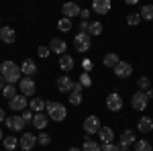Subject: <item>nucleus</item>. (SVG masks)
<instances>
[{
    "mask_svg": "<svg viewBox=\"0 0 153 151\" xmlns=\"http://www.w3.org/2000/svg\"><path fill=\"white\" fill-rule=\"evenodd\" d=\"M0 76H2V80L8 82V84H16V82H21V65H16L14 61L10 59H6V61H2L0 63Z\"/></svg>",
    "mask_w": 153,
    "mask_h": 151,
    "instance_id": "obj_1",
    "label": "nucleus"
},
{
    "mask_svg": "<svg viewBox=\"0 0 153 151\" xmlns=\"http://www.w3.org/2000/svg\"><path fill=\"white\" fill-rule=\"evenodd\" d=\"M45 110H47L49 118L55 121V123L65 121V116H68V110H65V106L61 102H45Z\"/></svg>",
    "mask_w": 153,
    "mask_h": 151,
    "instance_id": "obj_2",
    "label": "nucleus"
},
{
    "mask_svg": "<svg viewBox=\"0 0 153 151\" xmlns=\"http://www.w3.org/2000/svg\"><path fill=\"white\" fill-rule=\"evenodd\" d=\"M90 45H92V41H90V35H88V33H78V35L74 37V47H76L80 53L90 51Z\"/></svg>",
    "mask_w": 153,
    "mask_h": 151,
    "instance_id": "obj_3",
    "label": "nucleus"
},
{
    "mask_svg": "<svg viewBox=\"0 0 153 151\" xmlns=\"http://www.w3.org/2000/svg\"><path fill=\"white\" fill-rule=\"evenodd\" d=\"M8 106H10V110H14V112H23V110H27V106H29V98L23 96V94H16L14 98L8 100Z\"/></svg>",
    "mask_w": 153,
    "mask_h": 151,
    "instance_id": "obj_4",
    "label": "nucleus"
},
{
    "mask_svg": "<svg viewBox=\"0 0 153 151\" xmlns=\"http://www.w3.org/2000/svg\"><path fill=\"white\" fill-rule=\"evenodd\" d=\"M147 104H149V100H147V94H145V92L139 90V92L133 94V98H131V106H133L135 110H145Z\"/></svg>",
    "mask_w": 153,
    "mask_h": 151,
    "instance_id": "obj_5",
    "label": "nucleus"
},
{
    "mask_svg": "<svg viewBox=\"0 0 153 151\" xmlns=\"http://www.w3.org/2000/svg\"><path fill=\"white\" fill-rule=\"evenodd\" d=\"M102 129V125H100V118L98 116H88L86 121H84V131H86V135H94V133H98Z\"/></svg>",
    "mask_w": 153,
    "mask_h": 151,
    "instance_id": "obj_6",
    "label": "nucleus"
},
{
    "mask_svg": "<svg viewBox=\"0 0 153 151\" xmlns=\"http://www.w3.org/2000/svg\"><path fill=\"white\" fill-rule=\"evenodd\" d=\"M19 88H21V94L23 96H35V82H33V78H21V82H19Z\"/></svg>",
    "mask_w": 153,
    "mask_h": 151,
    "instance_id": "obj_7",
    "label": "nucleus"
},
{
    "mask_svg": "<svg viewBox=\"0 0 153 151\" xmlns=\"http://www.w3.org/2000/svg\"><path fill=\"white\" fill-rule=\"evenodd\" d=\"M106 106H108V110L118 112V110L123 108V98H120V94L118 92H110L108 96H106Z\"/></svg>",
    "mask_w": 153,
    "mask_h": 151,
    "instance_id": "obj_8",
    "label": "nucleus"
},
{
    "mask_svg": "<svg viewBox=\"0 0 153 151\" xmlns=\"http://www.w3.org/2000/svg\"><path fill=\"white\" fill-rule=\"evenodd\" d=\"M37 145V137L33 133H23L21 135V139H19V147L23 151H31L33 147Z\"/></svg>",
    "mask_w": 153,
    "mask_h": 151,
    "instance_id": "obj_9",
    "label": "nucleus"
},
{
    "mask_svg": "<svg viewBox=\"0 0 153 151\" xmlns=\"http://www.w3.org/2000/svg\"><path fill=\"white\" fill-rule=\"evenodd\" d=\"M131 74H133V65L127 63V61H118L117 65H114V76L120 78V80H125V78H131Z\"/></svg>",
    "mask_w": 153,
    "mask_h": 151,
    "instance_id": "obj_10",
    "label": "nucleus"
},
{
    "mask_svg": "<svg viewBox=\"0 0 153 151\" xmlns=\"http://www.w3.org/2000/svg\"><path fill=\"white\" fill-rule=\"evenodd\" d=\"M70 104H74V106L82 104V84L80 82H74V88L70 92Z\"/></svg>",
    "mask_w": 153,
    "mask_h": 151,
    "instance_id": "obj_11",
    "label": "nucleus"
},
{
    "mask_svg": "<svg viewBox=\"0 0 153 151\" xmlns=\"http://www.w3.org/2000/svg\"><path fill=\"white\" fill-rule=\"evenodd\" d=\"M6 127L10 131H23L25 121L21 118V115H10V116H6Z\"/></svg>",
    "mask_w": 153,
    "mask_h": 151,
    "instance_id": "obj_12",
    "label": "nucleus"
},
{
    "mask_svg": "<svg viewBox=\"0 0 153 151\" xmlns=\"http://www.w3.org/2000/svg\"><path fill=\"white\" fill-rule=\"evenodd\" d=\"M49 49L53 51V53H57V55H65V49H68V43L63 41V39H51V43H49Z\"/></svg>",
    "mask_w": 153,
    "mask_h": 151,
    "instance_id": "obj_13",
    "label": "nucleus"
},
{
    "mask_svg": "<svg viewBox=\"0 0 153 151\" xmlns=\"http://www.w3.org/2000/svg\"><path fill=\"white\" fill-rule=\"evenodd\" d=\"M135 133L133 131H125L123 135H120V141H118V145H120V149H131V145H135Z\"/></svg>",
    "mask_w": 153,
    "mask_h": 151,
    "instance_id": "obj_14",
    "label": "nucleus"
},
{
    "mask_svg": "<svg viewBox=\"0 0 153 151\" xmlns=\"http://www.w3.org/2000/svg\"><path fill=\"white\" fill-rule=\"evenodd\" d=\"M61 12H63L65 19H70V21H71V16H80V6H78L76 2H68V4L61 6Z\"/></svg>",
    "mask_w": 153,
    "mask_h": 151,
    "instance_id": "obj_15",
    "label": "nucleus"
},
{
    "mask_svg": "<svg viewBox=\"0 0 153 151\" xmlns=\"http://www.w3.org/2000/svg\"><path fill=\"white\" fill-rule=\"evenodd\" d=\"M14 39H16V33L12 27H0V41L10 45V43H14Z\"/></svg>",
    "mask_w": 153,
    "mask_h": 151,
    "instance_id": "obj_16",
    "label": "nucleus"
},
{
    "mask_svg": "<svg viewBox=\"0 0 153 151\" xmlns=\"http://www.w3.org/2000/svg\"><path fill=\"white\" fill-rule=\"evenodd\" d=\"M110 0H94L92 2V10L98 12V14H106V12L110 10Z\"/></svg>",
    "mask_w": 153,
    "mask_h": 151,
    "instance_id": "obj_17",
    "label": "nucleus"
},
{
    "mask_svg": "<svg viewBox=\"0 0 153 151\" xmlns=\"http://www.w3.org/2000/svg\"><path fill=\"white\" fill-rule=\"evenodd\" d=\"M37 71V65L33 59H25L23 63H21V74H25L27 78H33V74Z\"/></svg>",
    "mask_w": 153,
    "mask_h": 151,
    "instance_id": "obj_18",
    "label": "nucleus"
},
{
    "mask_svg": "<svg viewBox=\"0 0 153 151\" xmlns=\"http://www.w3.org/2000/svg\"><path fill=\"white\" fill-rule=\"evenodd\" d=\"M29 110H31L33 115H37V112H43V110H45V100H43V98H37V96H33V98H31V102H29Z\"/></svg>",
    "mask_w": 153,
    "mask_h": 151,
    "instance_id": "obj_19",
    "label": "nucleus"
},
{
    "mask_svg": "<svg viewBox=\"0 0 153 151\" xmlns=\"http://www.w3.org/2000/svg\"><path fill=\"white\" fill-rule=\"evenodd\" d=\"M137 131H141V133H151V131H153V118H149V116L139 118V123H137Z\"/></svg>",
    "mask_w": 153,
    "mask_h": 151,
    "instance_id": "obj_20",
    "label": "nucleus"
},
{
    "mask_svg": "<svg viewBox=\"0 0 153 151\" xmlns=\"http://www.w3.org/2000/svg\"><path fill=\"white\" fill-rule=\"evenodd\" d=\"M98 139L102 141V143H112V139H114V131L110 127H102L100 131H98Z\"/></svg>",
    "mask_w": 153,
    "mask_h": 151,
    "instance_id": "obj_21",
    "label": "nucleus"
},
{
    "mask_svg": "<svg viewBox=\"0 0 153 151\" xmlns=\"http://www.w3.org/2000/svg\"><path fill=\"white\" fill-rule=\"evenodd\" d=\"M71 88H74V82H71L68 76L57 78V90L59 92H71Z\"/></svg>",
    "mask_w": 153,
    "mask_h": 151,
    "instance_id": "obj_22",
    "label": "nucleus"
},
{
    "mask_svg": "<svg viewBox=\"0 0 153 151\" xmlns=\"http://www.w3.org/2000/svg\"><path fill=\"white\" fill-rule=\"evenodd\" d=\"M59 68L63 71H71L74 70V57L68 55V53L65 55H59Z\"/></svg>",
    "mask_w": 153,
    "mask_h": 151,
    "instance_id": "obj_23",
    "label": "nucleus"
},
{
    "mask_svg": "<svg viewBox=\"0 0 153 151\" xmlns=\"http://www.w3.org/2000/svg\"><path fill=\"white\" fill-rule=\"evenodd\" d=\"M33 127L39 129V131H43V129L47 127V115H43V112L33 115Z\"/></svg>",
    "mask_w": 153,
    "mask_h": 151,
    "instance_id": "obj_24",
    "label": "nucleus"
},
{
    "mask_svg": "<svg viewBox=\"0 0 153 151\" xmlns=\"http://www.w3.org/2000/svg\"><path fill=\"white\" fill-rule=\"evenodd\" d=\"M2 145H4V149H6V151H14L16 147H19V139H16L14 135L4 137V139H2Z\"/></svg>",
    "mask_w": 153,
    "mask_h": 151,
    "instance_id": "obj_25",
    "label": "nucleus"
},
{
    "mask_svg": "<svg viewBox=\"0 0 153 151\" xmlns=\"http://www.w3.org/2000/svg\"><path fill=\"white\" fill-rule=\"evenodd\" d=\"M139 16L145 19V21H153V4H145V6H141Z\"/></svg>",
    "mask_w": 153,
    "mask_h": 151,
    "instance_id": "obj_26",
    "label": "nucleus"
},
{
    "mask_svg": "<svg viewBox=\"0 0 153 151\" xmlns=\"http://www.w3.org/2000/svg\"><path fill=\"white\" fill-rule=\"evenodd\" d=\"M118 61H120V57H118L117 53H106L104 55V65L106 68H114Z\"/></svg>",
    "mask_w": 153,
    "mask_h": 151,
    "instance_id": "obj_27",
    "label": "nucleus"
},
{
    "mask_svg": "<svg viewBox=\"0 0 153 151\" xmlns=\"http://www.w3.org/2000/svg\"><path fill=\"white\" fill-rule=\"evenodd\" d=\"M82 151H100V147H98V143L96 141H92V139H84V143H82Z\"/></svg>",
    "mask_w": 153,
    "mask_h": 151,
    "instance_id": "obj_28",
    "label": "nucleus"
},
{
    "mask_svg": "<svg viewBox=\"0 0 153 151\" xmlns=\"http://www.w3.org/2000/svg\"><path fill=\"white\" fill-rule=\"evenodd\" d=\"M102 33V25L100 23H90L88 25V35L90 37H98Z\"/></svg>",
    "mask_w": 153,
    "mask_h": 151,
    "instance_id": "obj_29",
    "label": "nucleus"
},
{
    "mask_svg": "<svg viewBox=\"0 0 153 151\" xmlns=\"http://www.w3.org/2000/svg\"><path fill=\"white\" fill-rule=\"evenodd\" d=\"M2 96H4V98H8V100L14 98V96H16V88H14L12 84H6V86L2 88Z\"/></svg>",
    "mask_w": 153,
    "mask_h": 151,
    "instance_id": "obj_30",
    "label": "nucleus"
},
{
    "mask_svg": "<svg viewBox=\"0 0 153 151\" xmlns=\"http://www.w3.org/2000/svg\"><path fill=\"white\" fill-rule=\"evenodd\" d=\"M57 29L61 31V33H68V31H71V21L70 19H59V23H57Z\"/></svg>",
    "mask_w": 153,
    "mask_h": 151,
    "instance_id": "obj_31",
    "label": "nucleus"
},
{
    "mask_svg": "<svg viewBox=\"0 0 153 151\" xmlns=\"http://www.w3.org/2000/svg\"><path fill=\"white\" fill-rule=\"evenodd\" d=\"M137 86L141 88V92H147V90L151 88V80H149L147 76H141V78L137 80Z\"/></svg>",
    "mask_w": 153,
    "mask_h": 151,
    "instance_id": "obj_32",
    "label": "nucleus"
},
{
    "mask_svg": "<svg viewBox=\"0 0 153 151\" xmlns=\"http://www.w3.org/2000/svg\"><path fill=\"white\" fill-rule=\"evenodd\" d=\"M133 151H151V145L147 141H135V149Z\"/></svg>",
    "mask_w": 153,
    "mask_h": 151,
    "instance_id": "obj_33",
    "label": "nucleus"
},
{
    "mask_svg": "<svg viewBox=\"0 0 153 151\" xmlns=\"http://www.w3.org/2000/svg\"><path fill=\"white\" fill-rule=\"evenodd\" d=\"M127 23L131 25V27H135V25L141 23V16H139V12H131L129 16H127Z\"/></svg>",
    "mask_w": 153,
    "mask_h": 151,
    "instance_id": "obj_34",
    "label": "nucleus"
},
{
    "mask_svg": "<svg viewBox=\"0 0 153 151\" xmlns=\"http://www.w3.org/2000/svg\"><path fill=\"white\" fill-rule=\"evenodd\" d=\"M49 53H51V49H49L47 45H41L39 49H37V55H39L41 59H47V57H49Z\"/></svg>",
    "mask_w": 153,
    "mask_h": 151,
    "instance_id": "obj_35",
    "label": "nucleus"
},
{
    "mask_svg": "<svg viewBox=\"0 0 153 151\" xmlns=\"http://www.w3.org/2000/svg\"><path fill=\"white\" fill-rule=\"evenodd\" d=\"M80 84H82V88H90V86H92L90 74H82V76H80Z\"/></svg>",
    "mask_w": 153,
    "mask_h": 151,
    "instance_id": "obj_36",
    "label": "nucleus"
},
{
    "mask_svg": "<svg viewBox=\"0 0 153 151\" xmlns=\"http://www.w3.org/2000/svg\"><path fill=\"white\" fill-rule=\"evenodd\" d=\"M100 151H123V149H120V145H114V143H104L100 147Z\"/></svg>",
    "mask_w": 153,
    "mask_h": 151,
    "instance_id": "obj_37",
    "label": "nucleus"
},
{
    "mask_svg": "<svg viewBox=\"0 0 153 151\" xmlns=\"http://www.w3.org/2000/svg\"><path fill=\"white\" fill-rule=\"evenodd\" d=\"M37 143H39V145H49V143H51V137H49L47 133H41V135L37 137Z\"/></svg>",
    "mask_w": 153,
    "mask_h": 151,
    "instance_id": "obj_38",
    "label": "nucleus"
},
{
    "mask_svg": "<svg viewBox=\"0 0 153 151\" xmlns=\"http://www.w3.org/2000/svg\"><path fill=\"white\" fill-rule=\"evenodd\" d=\"M21 118L25 121V125H27V123H33V112H31V110H23V112H21Z\"/></svg>",
    "mask_w": 153,
    "mask_h": 151,
    "instance_id": "obj_39",
    "label": "nucleus"
},
{
    "mask_svg": "<svg viewBox=\"0 0 153 151\" xmlns=\"http://www.w3.org/2000/svg\"><path fill=\"white\" fill-rule=\"evenodd\" d=\"M82 68H84V74H90V70L94 68V63H92L90 59H84V61H82Z\"/></svg>",
    "mask_w": 153,
    "mask_h": 151,
    "instance_id": "obj_40",
    "label": "nucleus"
},
{
    "mask_svg": "<svg viewBox=\"0 0 153 151\" xmlns=\"http://www.w3.org/2000/svg\"><path fill=\"white\" fill-rule=\"evenodd\" d=\"M88 21H82V23H80V33H88Z\"/></svg>",
    "mask_w": 153,
    "mask_h": 151,
    "instance_id": "obj_41",
    "label": "nucleus"
},
{
    "mask_svg": "<svg viewBox=\"0 0 153 151\" xmlns=\"http://www.w3.org/2000/svg\"><path fill=\"white\" fill-rule=\"evenodd\" d=\"M80 16H82V21H88V16H90V10H88V8L80 10Z\"/></svg>",
    "mask_w": 153,
    "mask_h": 151,
    "instance_id": "obj_42",
    "label": "nucleus"
},
{
    "mask_svg": "<svg viewBox=\"0 0 153 151\" xmlns=\"http://www.w3.org/2000/svg\"><path fill=\"white\" fill-rule=\"evenodd\" d=\"M2 121H6V112H4V110L0 108V123H2Z\"/></svg>",
    "mask_w": 153,
    "mask_h": 151,
    "instance_id": "obj_43",
    "label": "nucleus"
},
{
    "mask_svg": "<svg viewBox=\"0 0 153 151\" xmlns=\"http://www.w3.org/2000/svg\"><path fill=\"white\" fill-rule=\"evenodd\" d=\"M145 94H147V100H151V98H153V90H151V88H149Z\"/></svg>",
    "mask_w": 153,
    "mask_h": 151,
    "instance_id": "obj_44",
    "label": "nucleus"
},
{
    "mask_svg": "<svg viewBox=\"0 0 153 151\" xmlns=\"http://www.w3.org/2000/svg\"><path fill=\"white\" fill-rule=\"evenodd\" d=\"M4 88V80H2V76H0V90Z\"/></svg>",
    "mask_w": 153,
    "mask_h": 151,
    "instance_id": "obj_45",
    "label": "nucleus"
},
{
    "mask_svg": "<svg viewBox=\"0 0 153 151\" xmlns=\"http://www.w3.org/2000/svg\"><path fill=\"white\" fill-rule=\"evenodd\" d=\"M70 151H82V149H76V147H74V149H70Z\"/></svg>",
    "mask_w": 153,
    "mask_h": 151,
    "instance_id": "obj_46",
    "label": "nucleus"
},
{
    "mask_svg": "<svg viewBox=\"0 0 153 151\" xmlns=\"http://www.w3.org/2000/svg\"><path fill=\"white\" fill-rule=\"evenodd\" d=\"M2 139H4V137H2V131H0V141H2Z\"/></svg>",
    "mask_w": 153,
    "mask_h": 151,
    "instance_id": "obj_47",
    "label": "nucleus"
},
{
    "mask_svg": "<svg viewBox=\"0 0 153 151\" xmlns=\"http://www.w3.org/2000/svg\"><path fill=\"white\" fill-rule=\"evenodd\" d=\"M123 151H133V149H123Z\"/></svg>",
    "mask_w": 153,
    "mask_h": 151,
    "instance_id": "obj_48",
    "label": "nucleus"
}]
</instances>
